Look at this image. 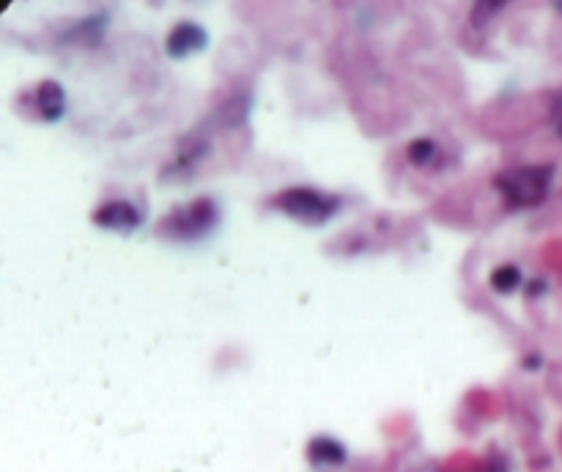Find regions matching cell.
I'll return each instance as SVG.
<instances>
[{
  "label": "cell",
  "mask_w": 562,
  "mask_h": 472,
  "mask_svg": "<svg viewBox=\"0 0 562 472\" xmlns=\"http://www.w3.org/2000/svg\"><path fill=\"white\" fill-rule=\"evenodd\" d=\"M552 165H516L494 176L502 198L508 201L510 209H532L543 204V198L552 190Z\"/></svg>",
  "instance_id": "cell-1"
},
{
  "label": "cell",
  "mask_w": 562,
  "mask_h": 472,
  "mask_svg": "<svg viewBox=\"0 0 562 472\" xmlns=\"http://www.w3.org/2000/svg\"><path fill=\"white\" fill-rule=\"evenodd\" d=\"M275 206L305 226H321L338 212L340 201L335 195H324L313 187H291L286 193L277 195Z\"/></svg>",
  "instance_id": "cell-2"
},
{
  "label": "cell",
  "mask_w": 562,
  "mask_h": 472,
  "mask_svg": "<svg viewBox=\"0 0 562 472\" xmlns=\"http://www.w3.org/2000/svg\"><path fill=\"white\" fill-rule=\"evenodd\" d=\"M217 206L209 198H201L190 206H179L176 212H170L162 220V234L170 239H201L214 228L217 223Z\"/></svg>",
  "instance_id": "cell-3"
},
{
  "label": "cell",
  "mask_w": 562,
  "mask_h": 472,
  "mask_svg": "<svg viewBox=\"0 0 562 472\" xmlns=\"http://www.w3.org/2000/svg\"><path fill=\"white\" fill-rule=\"evenodd\" d=\"M94 223L107 231H118V234H129L143 223L138 206H132L129 201H107L94 212Z\"/></svg>",
  "instance_id": "cell-4"
},
{
  "label": "cell",
  "mask_w": 562,
  "mask_h": 472,
  "mask_svg": "<svg viewBox=\"0 0 562 472\" xmlns=\"http://www.w3.org/2000/svg\"><path fill=\"white\" fill-rule=\"evenodd\" d=\"M206 42H209V36H206L201 25L184 20L168 33V44L165 47H168L170 58H187L192 53H201Z\"/></svg>",
  "instance_id": "cell-5"
},
{
  "label": "cell",
  "mask_w": 562,
  "mask_h": 472,
  "mask_svg": "<svg viewBox=\"0 0 562 472\" xmlns=\"http://www.w3.org/2000/svg\"><path fill=\"white\" fill-rule=\"evenodd\" d=\"M36 110L44 121H58L66 113V94L61 83L55 80H44L36 88Z\"/></svg>",
  "instance_id": "cell-6"
},
{
  "label": "cell",
  "mask_w": 562,
  "mask_h": 472,
  "mask_svg": "<svg viewBox=\"0 0 562 472\" xmlns=\"http://www.w3.org/2000/svg\"><path fill=\"white\" fill-rule=\"evenodd\" d=\"M308 459L313 467H338L346 462V448L332 437H316L308 445Z\"/></svg>",
  "instance_id": "cell-7"
},
{
  "label": "cell",
  "mask_w": 562,
  "mask_h": 472,
  "mask_svg": "<svg viewBox=\"0 0 562 472\" xmlns=\"http://www.w3.org/2000/svg\"><path fill=\"white\" fill-rule=\"evenodd\" d=\"M488 283H491V289L499 291V294H510L513 289H519V283H521L519 267H513V264H502V267H497L494 272H491Z\"/></svg>",
  "instance_id": "cell-8"
},
{
  "label": "cell",
  "mask_w": 562,
  "mask_h": 472,
  "mask_svg": "<svg viewBox=\"0 0 562 472\" xmlns=\"http://www.w3.org/2000/svg\"><path fill=\"white\" fill-rule=\"evenodd\" d=\"M436 157V143L434 140H414L412 146H409V160L414 165H428V162Z\"/></svg>",
  "instance_id": "cell-9"
},
{
  "label": "cell",
  "mask_w": 562,
  "mask_h": 472,
  "mask_svg": "<svg viewBox=\"0 0 562 472\" xmlns=\"http://www.w3.org/2000/svg\"><path fill=\"white\" fill-rule=\"evenodd\" d=\"M505 9V3H502V0H491V3H478V6H475V11H472V22H475V25H483V22L488 20V17H491V14H497V11H502Z\"/></svg>",
  "instance_id": "cell-10"
},
{
  "label": "cell",
  "mask_w": 562,
  "mask_h": 472,
  "mask_svg": "<svg viewBox=\"0 0 562 472\" xmlns=\"http://www.w3.org/2000/svg\"><path fill=\"white\" fill-rule=\"evenodd\" d=\"M552 127H554V132L560 135L562 138V91L554 97V102H552Z\"/></svg>",
  "instance_id": "cell-11"
},
{
  "label": "cell",
  "mask_w": 562,
  "mask_h": 472,
  "mask_svg": "<svg viewBox=\"0 0 562 472\" xmlns=\"http://www.w3.org/2000/svg\"><path fill=\"white\" fill-rule=\"evenodd\" d=\"M420 472H439V470H434V467H428V470H420Z\"/></svg>",
  "instance_id": "cell-12"
},
{
  "label": "cell",
  "mask_w": 562,
  "mask_h": 472,
  "mask_svg": "<svg viewBox=\"0 0 562 472\" xmlns=\"http://www.w3.org/2000/svg\"><path fill=\"white\" fill-rule=\"evenodd\" d=\"M554 9H557V11H560V14H562V3H557V6H554Z\"/></svg>",
  "instance_id": "cell-13"
}]
</instances>
